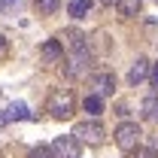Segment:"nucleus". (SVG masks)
<instances>
[{
  "mask_svg": "<svg viewBox=\"0 0 158 158\" xmlns=\"http://www.w3.org/2000/svg\"><path fill=\"white\" fill-rule=\"evenodd\" d=\"M67 9H70V15H73V19H85V15H88V9H91V0H70V6H67Z\"/></svg>",
  "mask_w": 158,
  "mask_h": 158,
  "instance_id": "obj_10",
  "label": "nucleus"
},
{
  "mask_svg": "<svg viewBox=\"0 0 158 158\" xmlns=\"http://www.w3.org/2000/svg\"><path fill=\"white\" fill-rule=\"evenodd\" d=\"M149 67H152V64H149L146 58H137V61H134V67L128 70V82H131V85H140L143 79L149 76Z\"/></svg>",
  "mask_w": 158,
  "mask_h": 158,
  "instance_id": "obj_6",
  "label": "nucleus"
},
{
  "mask_svg": "<svg viewBox=\"0 0 158 158\" xmlns=\"http://www.w3.org/2000/svg\"><path fill=\"white\" fill-rule=\"evenodd\" d=\"M116 6H118V12H122L125 19H134V15H140V9H143L140 0H118Z\"/></svg>",
  "mask_w": 158,
  "mask_h": 158,
  "instance_id": "obj_9",
  "label": "nucleus"
},
{
  "mask_svg": "<svg viewBox=\"0 0 158 158\" xmlns=\"http://www.w3.org/2000/svg\"><path fill=\"white\" fill-rule=\"evenodd\" d=\"M52 149H55V155L58 158H79V140L70 134V137H58L52 143Z\"/></svg>",
  "mask_w": 158,
  "mask_h": 158,
  "instance_id": "obj_5",
  "label": "nucleus"
},
{
  "mask_svg": "<svg viewBox=\"0 0 158 158\" xmlns=\"http://www.w3.org/2000/svg\"><path fill=\"white\" fill-rule=\"evenodd\" d=\"M94 88H98V94H113L116 76H113V73H100V76H94Z\"/></svg>",
  "mask_w": 158,
  "mask_h": 158,
  "instance_id": "obj_8",
  "label": "nucleus"
},
{
  "mask_svg": "<svg viewBox=\"0 0 158 158\" xmlns=\"http://www.w3.org/2000/svg\"><path fill=\"white\" fill-rule=\"evenodd\" d=\"M58 6H61V0H37V12L40 15H52Z\"/></svg>",
  "mask_w": 158,
  "mask_h": 158,
  "instance_id": "obj_14",
  "label": "nucleus"
},
{
  "mask_svg": "<svg viewBox=\"0 0 158 158\" xmlns=\"http://www.w3.org/2000/svg\"><path fill=\"white\" fill-rule=\"evenodd\" d=\"M64 58V46H61V40H46V46H43V61L46 64H55V61Z\"/></svg>",
  "mask_w": 158,
  "mask_h": 158,
  "instance_id": "obj_7",
  "label": "nucleus"
},
{
  "mask_svg": "<svg viewBox=\"0 0 158 158\" xmlns=\"http://www.w3.org/2000/svg\"><path fill=\"white\" fill-rule=\"evenodd\" d=\"M3 49H6V40H3V37H0V52H3Z\"/></svg>",
  "mask_w": 158,
  "mask_h": 158,
  "instance_id": "obj_20",
  "label": "nucleus"
},
{
  "mask_svg": "<svg viewBox=\"0 0 158 158\" xmlns=\"http://www.w3.org/2000/svg\"><path fill=\"white\" fill-rule=\"evenodd\" d=\"M27 158H58V155H55V149H52V146H34Z\"/></svg>",
  "mask_w": 158,
  "mask_h": 158,
  "instance_id": "obj_15",
  "label": "nucleus"
},
{
  "mask_svg": "<svg viewBox=\"0 0 158 158\" xmlns=\"http://www.w3.org/2000/svg\"><path fill=\"white\" fill-rule=\"evenodd\" d=\"M140 128H137V122H122L116 128V146L122 149V152H131V149H137V143H140Z\"/></svg>",
  "mask_w": 158,
  "mask_h": 158,
  "instance_id": "obj_2",
  "label": "nucleus"
},
{
  "mask_svg": "<svg viewBox=\"0 0 158 158\" xmlns=\"http://www.w3.org/2000/svg\"><path fill=\"white\" fill-rule=\"evenodd\" d=\"M137 158H158V152H152V149H140Z\"/></svg>",
  "mask_w": 158,
  "mask_h": 158,
  "instance_id": "obj_18",
  "label": "nucleus"
},
{
  "mask_svg": "<svg viewBox=\"0 0 158 158\" xmlns=\"http://www.w3.org/2000/svg\"><path fill=\"white\" fill-rule=\"evenodd\" d=\"M143 116L149 118V122H158V98H155V94L143 100Z\"/></svg>",
  "mask_w": 158,
  "mask_h": 158,
  "instance_id": "obj_12",
  "label": "nucleus"
},
{
  "mask_svg": "<svg viewBox=\"0 0 158 158\" xmlns=\"http://www.w3.org/2000/svg\"><path fill=\"white\" fill-rule=\"evenodd\" d=\"M6 122H9V110H0V128H6Z\"/></svg>",
  "mask_w": 158,
  "mask_h": 158,
  "instance_id": "obj_19",
  "label": "nucleus"
},
{
  "mask_svg": "<svg viewBox=\"0 0 158 158\" xmlns=\"http://www.w3.org/2000/svg\"><path fill=\"white\" fill-rule=\"evenodd\" d=\"M9 118H19V122H24V118H34V116H31V110H27L21 100H12V103H9Z\"/></svg>",
  "mask_w": 158,
  "mask_h": 158,
  "instance_id": "obj_11",
  "label": "nucleus"
},
{
  "mask_svg": "<svg viewBox=\"0 0 158 158\" xmlns=\"http://www.w3.org/2000/svg\"><path fill=\"white\" fill-rule=\"evenodd\" d=\"M46 110H49L55 118H70V113H73V94H70L67 88L52 91V98H49V103H46Z\"/></svg>",
  "mask_w": 158,
  "mask_h": 158,
  "instance_id": "obj_1",
  "label": "nucleus"
},
{
  "mask_svg": "<svg viewBox=\"0 0 158 158\" xmlns=\"http://www.w3.org/2000/svg\"><path fill=\"white\" fill-rule=\"evenodd\" d=\"M100 110H103V100H100V94H88V98H85V113H88V116H98Z\"/></svg>",
  "mask_w": 158,
  "mask_h": 158,
  "instance_id": "obj_13",
  "label": "nucleus"
},
{
  "mask_svg": "<svg viewBox=\"0 0 158 158\" xmlns=\"http://www.w3.org/2000/svg\"><path fill=\"white\" fill-rule=\"evenodd\" d=\"M61 43H67L73 55H82V58L88 55V37H85L82 31H76V27H67V31L61 34Z\"/></svg>",
  "mask_w": 158,
  "mask_h": 158,
  "instance_id": "obj_4",
  "label": "nucleus"
},
{
  "mask_svg": "<svg viewBox=\"0 0 158 158\" xmlns=\"http://www.w3.org/2000/svg\"><path fill=\"white\" fill-rule=\"evenodd\" d=\"M0 3H3V9H6V12H15V9L21 6V0H0Z\"/></svg>",
  "mask_w": 158,
  "mask_h": 158,
  "instance_id": "obj_16",
  "label": "nucleus"
},
{
  "mask_svg": "<svg viewBox=\"0 0 158 158\" xmlns=\"http://www.w3.org/2000/svg\"><path fill=\"white\" fill-rule=\"evenodd\" d=\"M155 3H158V0H155Z\"/></svg>",
  "mask_w": 158,
  "mask_h": 158,
  "instance_id": "obj_21",
  "label": "nucleus"
},
{
  "mask_svg": "<svg viewBox=\"0 0 158 158\" xmlns=\"http://www.w3.org/2000/svg\"><path fill=\"white\" fill-rule=\"evenodd\" d=\"M149 82H152V88H158V64H152V73H149Z\"/></svg>",
  "mask_w": 158,
  "mask_h": 158,
  "instance_id": "obj_17",
  "label": "nucleus"
},
{
  "mask_svg": "<svg viewBox=\"0 0 158 158\" xmlns=\"http://www.w3.org/2000/svg\"><path fill=\"white\" fill-rule=\"evenodd\" d=\"M73 137L85 140V143H100V140L106 137V131H103L100 122H79L76 128H73Z\"/></svg>",
  "mask_w": 158,
  "mask_h": 158,
  "instance_id": "obj_3",
  "label": "nucleus"
}]
</instances>
